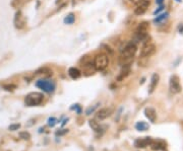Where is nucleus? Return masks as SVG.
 <instances>
[{
  "mask_svg": "<svg viewBox=\"0 0 183 151\" xmlns=\"http://www.w3.org/2000/svg\"><path fill=\"white\" fill-rule=\"evenodd\" d=\"M176 1H177V2H179V3H180V2H182V0H176Z\"/></svg>",
  "mask_w": 183,
  "mask_h": 151,
  "instance_id": "72a5a7b5",
  "label": "nucleus"
},
{
  "mask_svg": "<svg viewBox=\"0 0 183 151\" xmlns=\"http://www.w3.org/2000/svg\"><path fill=\"white\" fill-rule=\"evenodd\" d=\"M129 73H130V66H125V67H123V69L121 70V72L119 73V75H118L117 80L118 81L123 80L126 76H128V74Z\"/></svg>",
  "mask_w": 183,
  "mask_h": 151,
  "instance_id": "a211bd4d",
  "label": "nucleus"
},
{
  "mask_svg": "<svg viewBox=\"0 0 183 151\" xmlns=\"http://www.w3.org/2000/svg\"><path fill=\"white\" fill-rule=\"evenodd\" d=\"M89 124H90L91 128L93 129V130L95 131V132L100 133V132H102L103 129H104L102 126H101L100 124H99L96 120H90V121H89Z\"/></svg>",
  "mask_w": 183,
  "mask_h": 151,
  "instance_id": "f3484780",
  "label": "nucleus"
},
{
  "mask_svg": "<svg viewBox=\"0 0 183 151\" xmlns=\"http://www.w3.org/2000/svg\"><path fill=\"white\" fill-rule=\"evenodd\" d=\"M3 87H4V89L7 90V91H12L16 88V85H14V84H6V85H4Z\"/></svg>",
  "mask_w": 183,
  "mask_h": 151,
  "instance_id": "5701e85b",
  "label": "nucleus"
},
{
  "mask_svg": "<svg viewBox=\"0 0 183 151\" xmlns=\"http://www.w3.org/2000/svg\"><path fill=\"white\" fill-rule=\"evenodd\" d=\"M145 116L149 119L150 122H152V123L156 122L157 114H156V111L153 108H145Z\"/></svg>",
  "mask_w": 183,
  "mask_h": 151,
  "instance_id": "2eb2a0df",
  "label": "nucleus"
},
{
  "mask_svg": "<svg viewBox=\"0 0 183 151\" xmlns=\"http://www.w3.org/2000/svg\"><path fill=\"white\" fill-rule=\"evenodd\" d=\"M150 5V1L149 0H142L140 3H138L137 7L134 8V14L135 15H142L147 11L148 7Z\"/></svg>",
  "mask_w": 183,
  "mask_h": 151,
  "instance_id": "1a4fd4ad",
  "label": "nucleus"
},
{
  "mask_svg": "<svg viewBox=\"0 0 183 151\" xmlns=\"http://www.w3.org/2000/svg\"><path fill=\"white\" fill-rule=\"evenodd\" d=\"M156 3L161 6V5H163V3H164V0H156Z\"/></svg>",
  "mask_w": 183,
  "mask_h": 151,
  "instance_id": "7c9ffc66",
  "label": "nucleus"
},
{
  "mask_svg": "<svg viewBox=\"0 0 183 151\" xmlns=\"http://www.w3.org/2000/svg\"><path fill=\"white\" fill-rule=\"evenodd\" d=\"M149 29H150V23H147V21H143V23H139L137 29H135L133 40L135 42H145V40L149 38V34H148Z\"/></svg>",
  "mask_w": 183,
  "mask_h": 151,
  "instance_id": "f257e3e1",
  "label": "nucleus"
},
{
  "mask_svg": "<svg viewBox=\"0 0 183 151\" xmlns=\"http://www.w3.org/2000/svg\"><path fill=\"white\" fill-rule=\"evenodd\" d=\"M64 23L65 24H73L75 21V16L73 13H69L68 15H66L64 17Z\"/></svg>",
  "mask_w": 183,
  "mask_h": 151,
  "instance_id": "412c9836",
  "label": "nucleus"
},
{
  "mask_svg": "<svg viewBox=\"0 0 183 151\" xmlns=\"http://www.w3.org/2000/svg\"><path fill=\"white\" fill-rule=\"evenodd\" d=\"M159 80H160L159 74H157V73L153 74L152 78H151V83H150V87H149V93H153V92H154V90L156 89V87H157L158 83H159Z\"/></svg>",
  "mask_w": 183,
  "mask_h": 151,
  "instance_id": "ddd939ff",
  "label": "nucleus"
},
{
  "mask_svg": "<svg viewBox=\"0 0 183 151\" xmlns=\"http://www.w3.org/2000/svg\"><path fill=\"white\" fill-rule=\"evenodd\" d=\"M149 128H150L149 124H147L145 122H142V121L137 122L135 124V129H137V131H147V130H149Z\"/></svg>",
  "mask_w": 183,
  "mask_h": 151,
  "instance_id": "6ab92c4d",
  "label": "nucleus"
},
{
  "mask_svg": "<svg viewBox=\"0 0 183 151\" xmlns=\"http://www.w3.org/2000/svg\"><path fill=\"white\" fill-rule=\"evenodd\" d=\"M94 64L97 71H104L109 65V58L106 54H98L94 59Z\"/></svg>",
  "mask_w": 183,
  "mask_h": 151,
  "instance_id": "7ed1b4c3",
  "label": "nucleus"
},
{
  "mask_svg": "<svg viewBox=\"0 0 183 151\" xmlns=\"http://www.w3.org/2000/svg\"><path fill=\"white\" fill-rule=\"evenodd\" d=\"M137 51V47L135 45V43L129 42L120 49V57H134Z\"/></svg>",
  "mask_w": 183,
  "mask_h": 151,
  "instance_id": "423d86ee",
  "label": "nucleus"
},
{
  "mask_svg": "<svg viewBox=\"0 0 183 151\" xmlns=\"http://www.w3.org/2000/svg\"><path fill=\"white\" fill-rule=\"evenodd\" d=\"M56 123H57V119H56V118L52 117V118L48 119V125L50 126V127H54Z\"/></svg>",
  "mask_w": 183,
  "mask_h": 151,
  "instance_id": "393cba45",
  "label": "nucleus"
},
{
  "mask_svg": "<svg viewBox=\"0 0 183 151\" xmlns=\"http://www.w3.org/2000/svg\"><path fill=\"white\" fill-rule=\"evenodd\" d=\"M96 71H97V70H96V67H95L94 62L89 61V62H86V63L83 65V72L86 76L93 75Z\"/></svg>",
  "mask_w": 183,
  "mask_h": 151,
  "instance_id": "9d476101",
  "label": "nucleus"
},
{
  "mask_svg": "<svg viewBox=\"0 0 183 151\" xmlns=\"http://www.w3.org/2000/svg\"><path fill=\"white\" fill-rule=\"evenodd\" d=\"M142 0H131V2H133V3H135L137 5L138 3H140V2H142Z\"/></svg>",
  "mask_w": 183,
  "mask_h": 151,
  "instance_id": "473e14b6",
  "label": "nucleus"
},
{
  "mask_svg": "<svg viewBox=\"0 0 183 151\" xmlns=\"http://www.w3.org/2000/svg\"><path fill=\"white\" fill-rule=\"evenodd\" d=\"M152 138L151 137H142V138H137L134 141V146L137 148H145L147 146L151 145L152 143Z\"/></svg>",
  "mask_w": 183,
  "mask_h": 151,
  "instance_id": "9b49d317",
  "label": "nucleus"
},
{
  "mask_svg": "<svg viewBox=\"0 0 183 151\" xmlns=\"http://www.w3.org/2000/svg\"><path fill=\"white\" fill-rule=\"evenodd\" d=\"M151 147L153 150H165L166 149V143L163 140H153L151 143Z\"/></svg>",
  "mask_w": 183,
  "mask_h": 151,
  "instance_id": "4468645a",
  "label": "nucleus"
},
{
  "mask_svg": "<svg viewBox=\"0 0 183 151\" xmlns=\"http://www.w3.org/2000/svg\"><path fill=\"white\" fill-rule=\"evenodd\" d=\"M99 105H100V103H96V105H94L93 106H90V108H86V116H89V115H91V114H93V113L96 111V108H97L98 106H99Z\"/></svg>",
  "mask_w": 183,
  "mask_h": 151,
  "instance_id": "4be33fe9",
  "label": "nucleus"
},
{
  "mask_svg": "<svg viewBox=\"0 0 183 151\" xmlns=\"http://www.w3.org/2000/svg\"><path fill=\"white\" fill-rule=\"evenodd\" d=\"M68 75L72 79H77L81 76V72L80 69H77L75 67H70L68 69Z\"/></svg>",
  "mask_w": 183,
  "mask_h": 151,
  "instance_id": "dca6fc26",
  "label": "nucleus"
},
{
  "mask_svg": "<svg viewBox=\"0 0 183 151\" xmlns=\"http://www.w3.org/2000/svg\"><path fill=\"white\" fill-rule=\"evenodd\" d=\"M178 31H179V33H183V24H180L178 26Z\"/></svg>",
  "mask_w": 183,
  "mask_h": 151,
  "instance_id": "2f4dec72",
  "label": "nucleus"
},
{
  "mask_svg": "<svg viewBox=\"0 0 183 151\" xmlns=\"http://www.w3.org/2000/svg\"><path fill=\"white\" fill-rule=\"evenodd\" d=\"M13 23H14V26H15L17 29H24V26H26V17L24 16L23 12L21 10L16 11L15 15H14Z\"/></svg>",
  "mask_w": 183,
  "mask_h": 151,
  "instance_id": "6e6552de",
  "label": "nucleus"
},
{
  "mask_svg": "<svg viewBox=\"0 0 183 151\" xmlns=\"http://www.w3.org/2000/svg\"><path fill=\"white\" fill-rule=\"evenodd\" d=\"M68 132V130H67V129H63V131H57V132H56V135H59V136H60V135H63V134H65V133H67Z\"/></svg>",
  "mask_w": 183,
  "mask_h": 151,
  "instance_id": "c85d7f7f",
  "label": "nucleus"
},
{
  "mask_svg": "<svg viewBox=\"0 0 183 151\" xmlns=\"http://www.w3.org/2000/svg\"><path fill=\"white\" fill-rule=\"evenodd\" d=\"M156 52V46L154 43H152L151 41H149V38L143 42V46L140 50V57L142 58H147V57L152 56Z\"/></svg>",
  "mask_w": 183,
  "mask_h": 151,
  "instance_id": "39448f33",
  "label": "nucleus"
},
{
  "mask_svg": "<svg viewBox=\"0 0 183 151\" xmlns=\"http://www.w3.org/2000/svg\"><path fill=\"white\" fill-rule=\"evenodd\" d=\"M71 110H75L76 113L77 114H80L81 113V108H80V105H73V106H71Z\"/></svg>",
  "mask_w": 183,
  "mask_h": 151,
  "instance_id": "bb28decb",
  "label": "nucleus"
},
{
  "mask_svg": "<svg viewBox=\"0 0 183 151\" xmlns=\"http://www.w3.org/2000/svg\"><path fill=\"white\" fill-rule=\"evenodd\" d=\"M169 86H170V90L173 93H179L181 91V85H180V81L177 75H172L170 77L169 81Z\"/></svg>",
  "mask_w": 183,
  "mask_h": 151,
  "instance_id": "0eeeda50",
  "label": "nucleus"
},
{
  "mask_svg": "<svg viewBox=\"0 0 183 151\" xmlns=\"http://www.w3.org/2000/svg\"><path fill=\"white\" fill-rule=\"evenodd\" d=\"M19 137L23 138V139H24V140H28L31 138V135H30V133H28V132H21L19 133Z\"/></svg>",
  "mask_w": 183,
  "mask_h": 151,
  "instance_id": "a878e982",
  "label": "nucleus"
},
{
  "mask_svg": "<svg viewBox=\"0 0 183 151\" xmlns=\"http://www.w3.org/2000/svg\"><path fill=\"white\" fill-rule=\"evenodd\" d=\"M164 8H165L164 5H161V6H159V8H158V9H156V10L154 11V15H157V14H159L161 11H162V10H164Z\"/></svg>",
  "mask_w": 183,
  "mask_h": 151,
  "instance_id": "cd10ccee",
  "label": "nucleus"
},
{
  "mask_svg": "<svg viewBox=\"0 0 183 151\" xmlns=\"http://www.w3.org/2000/svg\"><path fill=\"white\" fill-rule=\"evenodd\" d=\"M21 128V124H11L10 126L8 127L9 131H16Z\"/></svg>",
  "mask_w": 183,
  "mask_h": 151,
  "instance_id": "b1692460",
  "label": "nucleus"
},
{
  "mask_svg": "<svg viewBox=\"0 0 183 151\" xmlns=\"http://www.w3.org/2000/svg\"><path fill=\"white\" fill-rule=\"evenodd\" d=\"M44 100V95L41 92H31L24 98V103L28 106H35L42 103Z\"/></svg>",
  "mask_w": 183,
  "mask_h": 151,
  "instance_id": "f03ea898",
  "label": "nucleus"
},
{
  "mask_svg": "<svg viewBox=\"0 0 183 151\" xmlns=\"http://www.w3.org/2000/svg\"><path fill=\"white\" fill-rule=\"evenodd\" d=\"M168 16H169V13H168V12H164V13H161L156 17L154 19V21L156 23H162L168 18Z\"/></svg>",
  "mask_w": 183,
  "mask_h": 151,
  "instance_id": "aec40b11",
  "label": "nucleus"
},
{
  "mask_svg": "<svg viewBox=\"0 0 183 151\" xmlns=\"http://www.w3.org/2000/svg\"><path fill=\"white\" fill-rule=\"evenodd\" d=\"M111 114H112V108H102V110H100L99 112L97 113V115H96V120L97 121H103L105 120V119H107L108 117H110Z\"/></svg>",
  "mask_w": 183,
  "mask_h": 151,
  "instance_id": "f8f14e48",
  "label": "nucleus"
},
{
  "mask_svg": "<svg viewBox=\"0 0 183 151\" xmlns=\"http://www.w3.org/2000/svg\"><path fill=\"white\" fill-rule=\"evenodd\" d=\"M36 86L42 89L44 92L51 93L53 92L56 87V84L54 81L49 80V79H40L36 82Z\"/></svg>",
  "mask_w": 183,
  "mask_h": 151,
  "instance_id": "20e7f679",
  "label": "nucleus"
},
{
  "mask_svg": "<svg viewBox=\"0 0 183 151\" xmlns=\"http://www.w3.org/2000/svg\"><path fill=\"white\" fill-rule=\"evenodd\" d=\"M65 1H66V0H56V4H57V5H58V4H59V5L62 4V5H63V4L65 3Z\"/></svg>",
  "mask_w": 183,
  "mask_h": 151,
  "instance_id": "c756f323",
  "label": "nucleus"
}]
</instances>
